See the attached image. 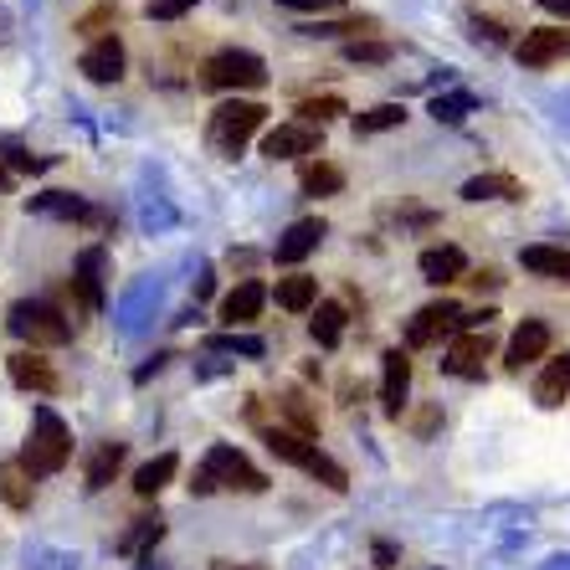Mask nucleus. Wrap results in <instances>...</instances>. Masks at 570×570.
Returning a JSON list of instances; mask_svg holds the SVG:
<instances>
[{
    "mask_svg": "<svg viewBox=\"0 0 570 570\" xmlns=\"http://www.w3.org/2000/svg\"><path fill=\"white\" fill-rule=\"evenodd\" d=\"M263 442H267V452H273L278 463L304 468V473L318 478L324 489H334V493L350 489V473H345V468L334 463L330 452H318V442H308L304 432H293V426H263Z\"/></svg>",
    "mask_w": 570,
    "mask_h": 570,
    "instance_id": "obj_1",
    "label": "nucleus"
},
{
    "mask_svg": "<svg viewBox=\"0 0 570 570\" xmlns=\"http://www.w3.org/2000/svg\"><path fill=\"white\" fill-rule=\"evenodd\" d=\"M267 124V108L257 98H226L222 108H212V124H206V145L212 155L237 159L242 149L253 145V134Z\"/></svg>",
    "mask_w": 570,
    "mask_h": 570,
    "instance_id": "obj_2",
    "label": "nucleus"
},
{
    "mask_svg": "<svg viewBox=\"0 0 570 570\" xmlns=\"http://www.w3.org/2000/svg\"><path fill=\"white\" fill-rule=\"evenodd\" d=\"M216 489H237V493H263L267 489V473H257L247 458H242V448H232V442H216L212 452H206V463L196 468V478H190V493H216Z\"/></svg>",
    "mask_w": 570,
    "mask_h": 570,
    "instance_id": "obj_3",
    "label": "nucleus"
},
{
    "mask_svg": "<svg viewBox=\"0 0 570 570\" xmlns=\"http://www.w3.org/2000/svg\"><path fill=\"white\" fill-rule=\"evenodd\" d=\"M67 458H72V432H67V422L52 406H37V412H31L27 448H21V463L37 478H47V473H62Z\"/></svg>",
    "mask_w": 570,
    "mask_h": 570,
    "instance_id": "obj_4",
    "label": "nucleus"
},
{
    "mask_svg": "<svg viewBox=\"0 0 570 570\" xmlns=\"http://www.w3.org/2000/svg\"><path fill=\"white\" fill-rule=\"evenodd\" d=\"M267 82V62L257 52H212L200 62V88H216V94H257Z\"/></svg>",
    "mask_w": 570,
    "mask_h": 570,
    "instance_id": "obj_5",
    "label": "nucleus"
},
{
    "mask_svg": "<svg viewBox=\"0 0 570 570\" xmlns=\"http://www.w3.org/2000/svg\"><path fill=\"white\" fill-rule=\"evenodd\" d=\"M11 334L16 340H27L31 350H52V345H67L72 340V318L62 314V308H52L47 298H21V304H11Z\"/></svg>",
    "mask_w": 570,
    "mask_h": 570,
    "instance_id": "obj_6",
    "label": "nucleus"
},
{
    "mask_svg": "<svg viewBox=\"0 0 570 570\" xmlns=\"http://www.w3.org/2000/svg\"><path fill=\"white\" fill-rule=\"evenodd\" d=\"M463 330H468L463 304L438 298V304L416 308V314L406 318V350H432V345H442V340H452V334H463Z\"/></svg>",
    "mask_w": 570,
    "mask_h": 570,
    "instance_id": "obj_7",
    "label": "nucleus"
},
{
    "mask_svg": "<svg viewBox=\"0 0 570 570\" xmlns=\"http://www.w3.org/2000/svg\"><path fill=\"white\" fill-rule=\"evenodd\" d=\"M324 149V129L308 119H288L278 129L263 134V155L267 159H298V155H318Z\"/></svg>",
    "mask_w": 570,
    "mask_h": 570,
    "instance_id": "obj_8",
    "label": "nucleus"
},
{
    "mask_svg": "<svg viewBox=\"0 0 570 570\" xmlns=\"http://www.w3.org/2000/svg\"><path fill=\"white\" fill-rule=\"evenodd\" d=\"M519 67H556L570 57V27H530L514 47Z\"/></svg>",
    "mask_w": 570,
    "mask_h": 570,
    "instance_id": "obj_9",
    "label": "nucleus"
},
{
    "mask_svg": "<svg viewBox=\"0 0 570 570\" xmlns=\"http://www.w3.org/2000/svg\"><path fill=\"white\" fill-rule=\"evenodd\" d=\"M489 355H493V334H489V330H463V334H458V340L448 345V355H442V371H448V375H463V381H473V375H483Z\"/></svg>",
    "mask_w": 570,
    "mask_h": 570,
    "instance_id": "obj_10",
    "label": "nucleus"
},
{
    "mask_svg": "<svg viewBox=\"0 0 570 570\" xmlns=\"http://www.w3.org/2000/svg\"><path fill=\"white\" fill-rule=\"evenodd\" d=\"M6 371H11V381L21 385V391H31V396H57V391H62V375L52 371V360L41 355V350H16V355L6 360Z\"/></svg>",
    "mask_w": 570,
    "mask_h": 570,
    "instance_id": "obj_11",
    "label": "nucleus"
},
{
    "mask_svg": "<svg viewBox=\"0 0 570 570\" xmlns=\"http://www.w3.org/2000/svg\"><path fill=\"white\" fill-rule=\"evenodd\" d=\"M406 391H412V355H406V350H385L381 355V406H385V416H401Z\"/></svg>",
    "mask_w": 570,
    "mask_h": 570,
    "instance_id": "obj_12",
    "label": "nucleus"
},
{
    "mask_svg": "<svg viewBox=\"0 0 570 570\" xmlns=\"http://www.w3.org/2000/svg\"><path fill=\"white\" fill-rule=\"evenodd\" d=\"M104 267H108L104 247H88V253L78 257V267H72V293H78V304L88 308V314L104 308Z\"/></svg>",
    "mask_w": 570,
    "mask_h": 570,
    "instance_id": "obj_13",
    "label": "nucleus"
},
{
    "mask_svg": "<svg viewBox=\"0 0 570 570\" xmlns=\"http://www.w3.org/2000/svg\"><path fill=\"white\" fill-rule=\"evenodd\" d=\"M544 350H550V324L544 318H524L514 330V340H509V355H504V365L509 371H524V365H534V360H544Z\"/></svg>",
    "mask_w": 570,
    "mask_h": 570,
    "instance_id": "obj_14",
    "label": "nucleus"
},
{
    "mask_svg": "<svg viewBox=\"0 0 570 570\" xmlns=\"http://www.w3.org/2000/svg\"><path fill=\"white\" fill-rule=\"evenodd\" d=\"M318 242H324V222H318V216H304V222H293L278 237L273 257H278L283 267H293V263H304L308 253H318Z\"/></svg>",
    "mask_w": 570,
    "mask_h": 570,
    "instance_id": "obj_15",
    "label": "nucleus"
},
{
    "mask_svg": "<svg viewBox=\"0 0 570 570\" xmlns=\"http://www.w3.org/2000/svg\"><path fill=\"white\" fill-rule=\"evenodd\" d=\"M416 267H422V278L426 283H463L468 278V257L463 247H452V242H442V247H426L422 257H416Z\"/></svg>",
    "mask_w": 570,
    "mask_h": 570,
    "instance_id": "obj_16",
    "label": "nucleus"
},
{
    "mask_svg": "<svg viewBox=\"0 0 570 570\" xmlns=\"http://www.w3.org/2000/svg\"><path fill=\"white\" fill-rule=\"evenodd\" d=\"M124 62H129V57H124V41L119 37H98L94 47H88V52H82V72H88V78L94 82H119L124 78Z\"/></svg>",
    "mask_w": 570,
    "mask_h": 570,
    "instance_id": "obj_17",
    "label": "nucleus"
},
{
    "mask_svg": "<svg viewBox=\"0 0 570 570\" xmlns=\"http://www.w3.org/2000/svg\"><path fill=\"white\" fill-rule=\"evenodd\" d=\"M0 499H6V509H31V499H37V473H31L21 458H11V463H0Z\"/></svg>",
    "mask_w": 570,
    "mask_h": 570,
    "instance_id": "obj_18",
    "label": "nucleus"
},
{
    "mask_svg": "<svg viewBox=\"0 0 570 570\" xmlns=\"http://www.w3.org/2000/svg\"><path fill=\"white\" fill-rule=\"evenodd\" d=\"M263 304H267V288L263 283H237V288L226 293V304H222V318L226 324H232V330H237V324H253L257 314H263Z\"/></svg>",
    "mask_w": 570,
    "mask_h": 570,
    "instance_id": "obj_19",
    "label": "nucleus"
},
{
    "mask_svg": "<svg viewBox=\"0 0 570 570\" xmlns=\"http://www.w3.org/2000/svg\"><path fill=\"white\" fill-rule=\"evenodd\" d=\"M124 452H129V448H124V442H98V448H94V458H88V473H82V478H88L82 489H88V493H104L108 483L119 478V468H124Z\"/></svg>",
    "mask_w": 570,
    "mask_h": 570,
    "instance_id": "obj_20",
    "label": "nucleus"
},
{
    "mask_svg": "<svg viewBox=\"0 0 570 570\" xmlns=\"http://www.w3.org/2000/svg\"><path fill=\"white\" fill-rule=\"evenodd\" d=\"M463 200H524V186H519L514 175H504V170H489V175H473L463 186Z\"/></svg>",
    "mask_w": 570,
    "mask_h": 570,
    "instance_id": "obj_21",
    "label": "nucleus"
},
{
    "mask_svg": "<svg viewBox=\"0 0 570 570\" xmlns=\"http://www.w3.org/2000/svg\"><path fill=\"white\" fill-rule=\"evenodd\" d=\"M273 406H278L283 426H293V432H304V438H314V432H318V412L308 406V396L298 391V385H283Z\"/></svg>",
    "mask_w": 570,
    "mask_h": 570,
    "instance_id": "obj_22",
    "label": "nucleus"
},
{
    "mask_svg": "<svg viewBox=\"0 0 570 570\" xmlns=\"http://www.w3.org/2000/svg\"><path fill=\"white\" fill-rule=\"evenodd\" d=\"M519 263L530 267L534 278H550V283H570V253L566 247H524V253H519Z\"/></svg>",
    "mask_w": 570,
    "mask_h": 570,
    "instance_id": "obj_23",
    "label": "nucleus"
},
{
    "mask_svg": "<svg viewBox=\"0 0 570 570\" xmlns=\"http://www.w3.org/2000/svg\"><path fill=\"white\" fill-rule=\"evenodd\" d=\"M273 298H278V308H288V314H308V308H318V283L308 278V273H288V278H278Z\"/></svg>",
    "mask_w": 570,
    "mask_h": 570,
    "instance_id": "obj_24",
    "label": "nucleus"
},
{
    "mask_svg": "<svg viewBox=\"0 0 570 570\" xmlns=\"http://www.w3.org/2000/svg\"><path fill=\"white\" fill-rule=\"evenodd\" d=\"M566 396H570V350L560 360H550L540 371V381H534V401L540 406H566Z\"/></svg>",
    "mask_w": 570,
    "mask_h": 570,
    "instance_id": "obj_25",
    "label": "nucleus"
},
{
    "mask_svg": "<svg viewBox=\"0 0 570 570\" xmlns=\"http://www.w3.org/2000/svg\"><path fill=\"white\" fill-rule=\"evenodd\" d=\"M175 468H180V458H175V452H159V458H149V463L134 473V493H139V499H155V493H165V489H170V478H175Z\"/></svg>",
    "mask_w": 570,
    "mask_h": 570,
    "instance_id": "obj_26",
    "label": "nucleus"
},
{
    "mask_svg": "<svg viewBox=\"0 0 570 570\" xmlns=\"http://www.w3.org/2000/svg\"><path fill=\"white\" fill-rule=\"evenodd\" d=\"M31 212L37 216H57V222H94L88 200L67 196V190H47V196H31Z\"/></svg>",
    "mask_w": 570,
    "mask_h": 570,
    "instance_id": "obj_27",
    "label": "nucleus"
},
{
    "mask_svg": "<svg viewBox=\"0 0 570 570\" xmlns=\"http://www.w3.org/2000/svg\"><path fill=\"white\" fill-rule=\"evenodd\" d=\"M314 345L318 350H334L340 340H345V304H334V298H324V304L314 308Z\"/></svg>",
    "mask_w": 570,
    "mask_h": 570,
    "instance_id": "obj_28",
    "label": "nucleus"
},
{
    "mask_svg": "<svg viewBox=\"0 0 570 570\" xmlns=\"http://www.w3.org/2000/svg\"><path fill=\"white\" fill-rule=\"evenodd\" d=\"M159 534H165V519L159 514H145V519H134V530L119 540V556H134V560H145L149 556V544H159Z\"/></svg>",
    "mask_w": 570,
    "mask_h": 570,
    "instance_id": "obj_29",
    "label": "nucleus"
},
{
    "mask_svg": "<svg viewBox=\"0 0 570 570\" xmlns=\"http://www.w3.org/2000/svg\"><path fill=\"white\" fill-rule=\"evenodd\" d=\"M345 190V170L330 165V159H314L304 170V196H340Z\"/></svg>",
    "mask_w": 570,
    "mask_h": 570,
    "instance_id": "obj_30",
    "label": "nucleus"
},
{
    "mask_svg": "<svg viewBox=\"0 0 570 570\" xmlns=\"http://www.w3.org/2000/svg\"><path fill=\"white\" fill-rule=\"evenodd\" d=\"M406 124V104H375L365 114H355V134H385Z\"/></svg>",
    "mask_w": 570,
    "mask_h": 570,
    "instance_id": "obj_31",
    "label": "nucleus"
},
{
    "mask_svg": "<svg viewBox=\"0 0 570 570\" xmlns=\"http://www.w3.org/2000/svg\"><path fill=\"white\" fill-rule=\"evenodd\" d=\"M468 114H478V98L463 94V88H458V94H438V98H432V119H438V124H463Z\"/></svg>",
    "mask_w": 570,
    "mask_h": 570,
    "instance_id": "obj_32",
    "label": "nucleus"
},
{
    "mask_svg": "<svg viewBox=\"0 0 570 570\" xmlns=\"http://www.w3.org/2000/svg\"><path fill=\"white\" fill-rule=\"evenodd\" d=\"M396 57V47L391 41H345V62H355V67H381V62H391Z\"/></svg>",
    "mask_w": 570,
    "mask_h": 570,
    "instance_id": "obj_33",
    "label": "nucleus"
},
{
    "mask_svg": "<svg viewBox=\"0 0 570 570\" xmlns=\"http://www.w3.org/2000/svg\"><path fill=\"white\" fill-rule=\"evenodd\" d=\"M298 114H304L308 124H318V129H324V124L340 119V114H350V108H345V98H340V94H324V98H304V104H298Z\"/></svg>",
    "mask_w": 570,
    "mask_h": 570,
    "instance_id": "obj_34",
    "label": "nucleus"
},
{
    "mask_svg": "<svg viewBox=\"0 0 570 570\" xmlns=\"http://www.w3.org/2000/svg\"><path fill=\"white\" fill-rule=\"evenodd\" d=\"M298 31H308V37H350V41H360L365 31H375V21L371 16H360V21H314V27H298Z\"/></svg>",
    "mask_w": 570,
    "mask_h": 570,
    "instance_id": "obj_35",
    "label": "nucleus"
},
{
    "mask_svg": "<svg viewBox=\"0 0 570 570\" xmlns=\"http://www.w3.org/2000/svg\"><path fill=\"white\" fill-rule=\"evenodd\" d=\"M206 350H222V355H247V360H263V340L253 334H212Z\"/></svg>",
    "mask_w": 570,
    "mask_h": 570,
    "instance_id": "obj_36",
    "label": "nucleus"
},
{
    "mask_svg": "<svg viewBox=\"0 0 570 570\" xmlns=\"http://www.w3.org/2000/svg\"><path fill=\"white\" fill-rule=\"evenodd\" d=\"M149 21H180L186 11H196V0H145Z\"/></svg>",
    "mask_w": 570,
    "mask_h": 570,
    "instance_id": "obj_37",
    "label": "nucleus"
},
{
    "mask_svg": "<svg viewBox=\"0 0 570 570\" xmlns=\"http://www.w3.org/2000/svg\"><path fill=\"white\" fill-rule=\"evenodd\" d=\"M278 6H288V11H318V16H330V11H340L345 0H278Z\"/></svg>",
    "mask_w": 570,
    "mask_h": 570,
    "instance_id": "obj_38",
    "label": "nucleus"
},
{
    "mask_svg": "<svg viewBox=\"0 0 570 570\" xmlns=\"http://www.w3.org/2000/svg\"><path fill=\"white\" fill-rule=\"evenodd\" d=\"M108 21H119V6H98L94 16H82L78 21V31H98V27H108Z\"/></svg>",
    "mask_w": 570,
    "mask_h": 570,
    "instance_id": "obj_39",
    "label": "nucleus"
},
{
    "mask_svg": "<svg viewBox=\"0 0 570 570\" xmlns=\"http://www.w3.org/2000/svg\"><path fill=\"white\" fill-rule=\"evenodd\" d=\"M11 170H27V175H41V170H47V159L27 155V149H11Z\"/></svg>",
    "mask_w": 570,
    "mask_h": 570,
    "instance_id": "obj_40",
    "label": "nucleus"
},
{
    "mask_svg": "<svg viewBox=\"0 0 570 570\" xmlns=\"http://www.w3.org/2000/svg\"><path fill=\"white\" fill-rule=\"evenodd\" d=\"M534 6H544V11H556V16H570V0H534Z\"/></svg>",
    "mask_w": 570,
    "mask_h": 570,
    "instance_id": "obj_41",
    "label": "nucleus"
},
{
    "mask_svg": "<svg viewBox=\"0 0 570 570\" xmlns=\"http://www.w3.org/2000/svg\"><path fill=\"white\" fill-rule=\"evenodd\" d=\"M212 570H263V566H232V560H216Z\"/></svg>",
    "mask_w": 570,
    "mask_h": 570,
    "instance_id": "obj_42",
    "label": "nucleus"
},
{
    "mask_svg": "<svg viewBox=\"0 0 570 570\" xmlns=\"http://www.w3.org/2000/svg\"><path fill=\"white\" fill-rule=\"evenodd\" d=\"M0 190H11V170L6 165H0Z\"/></svg>",
    "mask_w": 570,
    "mask_h": 570,
    "instance_id": "obj_43",
    "label": "nucleus"
}]
</instances>
